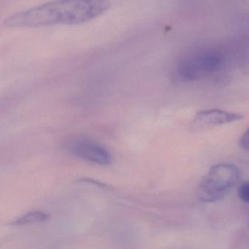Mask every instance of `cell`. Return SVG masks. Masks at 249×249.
Instances as JSON below:
<instances>
[{"label":"cell","instance_id":"6da1fadb","mask_svg":"<svg viewBox=\"0 0 249 249\" xmlns=\"http://www.w3.org/2000/svg\"><path fill=\"white\" fill-rule=\"evenodd\" d=\"M111 5L110 0H53L15 13L4 23L13 28L81 24L97 19Z\"/></svg>","mask_w":249,"mask_h":249},{"label":"cell","instance_id":"7a4b0ae2","mask_svg":"<svg viewBox=\"0 0 249 249\" xmlns=\"http://www.w3.org/2000/svg\"><path fill=\"white\" fill-rule=\"evenodd\" d=\"M223 64L222 54L212 48H201L184 56L174 71V77L184 82L194 81L219 71Z\"/></svg>","mask_w":249,"mask_h":249},{"label":"cell","instance_id":"3957f363","mask_svg":"<svg viewBox=\"0 0 249 249\" xmlns=\"http://www.w3.org/2000/svg\"><path fill=\"white\" fill-rule=\"evenodd\" d=\"M241 171L235 165L219 163L213 165L200 183L198 197L205 203H214L225 197L238 184Z\"/></svg>","mask_w":249,"mask_h":249},{"label":"cell","instance_id":"277c9868","mask_svg":"<svg viewBox=\"0 0 249 249\" xmlns=\"http://www.w3.org/2000/svg\"><path fill=\"white\" fill-rule=\"evenodd\" d=\"M67 149L73 155L84 160L98 164L108 165L111 163V155L103 146L89 140H77L69 142Z\"/></svg>","mask_w":249,"mask_h":249},{"label":"cell","instance_id":"5b68a950","mask_svg":"<svg viewBox=\"0 0 249 249\" xmlns=\"http://www.w3.org/2000/svg\"><path fill=\"white\" fill-rule=\"evenodd\" d=\"M244 115L239 113L229 112L221 109H210L200 111L195 117L193 127L197 129H208L219 127L241 121Z\"/></svg>","mask_w":249,"mask_h":249},{"label":"cell","instance_id":"8992f818","mask_svg":"<svg viewBox=\"0 0 249 249\" xmlns=\"http://www.w3.org/2000/svg\"><path fill=\"white\" fill-rule=\"evenodd\" d=\"M49 218V214L45 212L39 211H32L13 221L11 225L20 226V225H29V224L35 223V222H43L48 220Z\"/></svg>","mask_w":249,"mask_h":249},{"label":"cell","instance_id":"52a82bcc","mask_svg":"<svg viewBox=\"0 0 249 249\" xmlns=\"http://www.w3.org/2000/svg\"><path fill=\"white\" fill-rule=\"evenodd\" d=\"M238 195L243 202L249 204V181H244L240 184Z\"/></svg>","mask_w":249,"mask_h":249},{"label":"cell","instance_id":"ba28073f","mask_svg":"<svg viewBox=\"0 0 249 249\" xmlns=\"http://www.w3.org/2000/svg\"><path fill=\"white\" fill-rule=\"evenodd\" d=\"M239 145L244 150L249 152V127L241 135L239 140Z\"/></svg>","mask_w":249,"mask_h":249},{"label":"cell","instance_id":"9c48e42d","mask_svg":"<svg viewBox=\"0 0 249 249\" xmlns=\"http://www.w3.org/2000/svg\"><path fill=\"white\" fill-rule=\"evenodd\" d=\"M243 71L246 74L249 75V60L244 63V66H243Z\"/></svg>","mask_w":249,"mask_h":249}]
</instances>
